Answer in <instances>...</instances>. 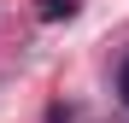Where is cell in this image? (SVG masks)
<instances>
[{
	"instance_id": "6da1fadb",
	"label": "cell",
	"mask_w": 129,
	"mask_h": 123,
	"mask_svg": "<svg viewBox=\"0 0 129 123\" xmlns=\"http://www.w3.org/2000/svg\"><path fill=\"white\" fill-rule=\"evenodd\" d=\"M41 18H47V24L53 18H76V0H41Z\"/></svg>"
},
{
	"instance_id": "7a4b0ae2",
	"label": "cell",
	"mask_w": 129,
	"mask_h": 123,
	"mask_svg": "<svg viewBox=\"0 0 129 123\" xmlns=\"http://www.w3.org/2000/svg\"><path fill=\"white\" fill-rule=\"evenodd\" d=\"M117 100H123V106H129V59H123V65H117Z\"/></svg>"
}]
</instances>
